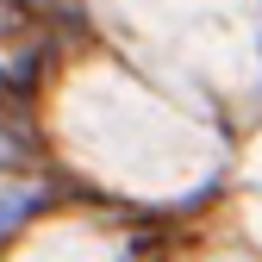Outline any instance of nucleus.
I'll list each match as a JSON object with an SVG mask.
<instances>
[{"mask_svg":"<svg viewBox=\"0 0 262 262\" xmlns=\"http://www.w3.org/2000/svg\"><path fill=\"white\" fill-rule=\"evenodd\" d=\"M100 25L181 94L244 100L262 75V0H94Z\"/></svg>","mask_w":262,"mask_h":262,"instance_id":"nucleus-2","label":"nucleus"},{"mask_svg":"<svg viewBox=\"0 0 262 262\" xmlns=\"http://www.w3.org/2000/svg\"><path fill=\"white\" fill-rule=\"evenodd\" d=\"M62 150L119 187L169 193L212 169V131L169 106L156 88L119 75L113 62H81L56 94Z\"/></svg>","mask_w":262,"mask_h":262,"instance_id":"nucleus-1","label":"nucleus"}]
</instances>
